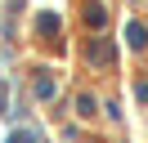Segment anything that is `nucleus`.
I'll return each mask as SVG.
<instances>
[{"mask_svg": "<svg viewBox=\"0 0 148 143\" xmlns=\"http://www.w3.org/2000/svg\"><path fill=\"white\" fill-rule=\"evenodd\" d=\"M126 40L139 49V45H144V27H139V22H130V27H126Z\"/></svg>", "mask_w": 148, "mask_h": 143, "instance_id": "nucleus-1", "label": "nucleus"}, {"mask_svg": "<svg viewBox=\"0 0 148 143\" xmlns=\"http://www.w3.org/2000/svg\"><path fill=\"white\" fill-rule=\"evenodd\" d=\"M9 143H32V134H14V139Z\"/></svg>", "mask_w": 148, "mask_h": 143, "instance_id": "nucleus-2", "label": "nucleus"}, {"mask_svg": "<svg viewBox=\"0 0 148 143\" xmlns=\"http://www.w3.org/2000/svg\"><path fill=\"white\" fill-rule=\"evenodd\" d=\"M0 103H5V98H0Z\"/></svg>", "mask_w": 148, "mask_h": 143, "instance_id": "nucleus-3", "label": "nucleus"}]
</instances>
